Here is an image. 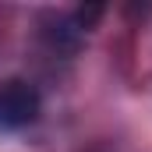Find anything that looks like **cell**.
I'll return each mask as SVG.
<instances>
[{
	"instance_id": "6da1fadb",
	"label": "cell",
	"mask_w": 152,
	"mask_h": 152,
	"mask_svg": "<svg viewBox=\"0 0 152 152\" xmlns=\"http://www.w3.org/2000/svg\"><path fill=\"white\" fill-rule=\"evenodd\" d=\"M42 113V96L28 78H4L0 81V127L21 131L36 124Z\"/></svg>"
}]
</instances>
